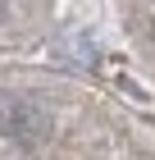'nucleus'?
<instances>
[{"label":"nucleus","instance_id":"nucleus-1","mask_svg":"<svg viewBox=\"0 0 155 160\" xmlns=\"http://www.w3.org/2000/svg\"><path fill=\"white\" fill-rule=\"evenodd\" d=\"M0 137H14V142H46L50 137V114L36 105V101L18 96V92H0Z\"/></svg>","mask_w":155,"mask_h":160},{"label":"nucleus","instance_id":"nucleus-2","mask_svg":"<svg viewBox=\"0 0 155 160\" xmlns=\"http://www.w3.org/2000/svg\"><path fill=\"white\" fill-rule=\"evenodd\" d=\"M0 14H5V0H0Z\"/></svg>","mask_w":155,"mask_h":160}]
</instances>
